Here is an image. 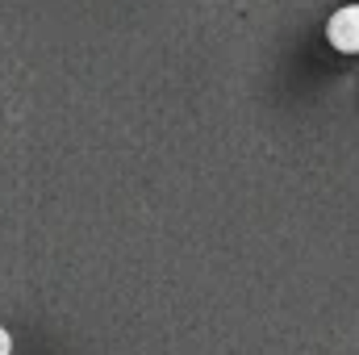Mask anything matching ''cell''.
Returning a JSON list of instances; mask_svg holds the SVG:
<instances>
[{
    "mask_svg": "<svg viewBox=\"0 0 359 355\" xmlns=\"http://www.w3.org/2000/svg\"><path fill=\"white\" fill-rule=\"evenodd\" d=\"M326 38L334 51L359 55V4H343L330 21H326Z\"/></svg>",
    "mask_w": 359,
    "mask_h": 355,
    "instance_id": "6da1fadb",
    "label": "cell"
},
{
    "mask_svg": "<svg viewBox=\"0 0 359 355\" xmlns=\"http://www.w3.org/2000/svg\"><path fill=\"white\" fill-rule=\"evenodd\" d=\"M0 355H13V339H8V330L0 326Z\"/></svg>",
    "mask_w": 359,
    "mask_h": 355,
    "instance_id": "7a4b0ae2",
    "label": "cell"
}]
</instances>
